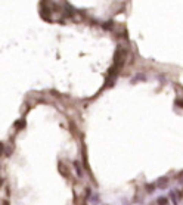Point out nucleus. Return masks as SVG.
Masks as SVG:
<instances>
[{
    "label": "nucleus",
    "mask_w": 183,
    "mask_h": 205,
    "mask_svg": "<svg viewBox=\"0 0 183 205\" xmlns=\"http://www.w3.org/2000/svg\"><path fill=\"white\" fill-rule=\"evenodd\" d=\"M154 189H155L154 185H148V192H154Z\"/></svg>",
    "instance_id": "nucleus-7"
},
{
    "label": "nucleus",
    "mask_w": 183,
    "mask_h": 205,
    "mask_svg": "<svg viewBox=\"0 0 183 205\" xmlns=\"http://www.w3.org/2000/svg\"><path fill=\"white\" fill-rule=\"evenodd\" d=\"M3 205H9V202H8V201H5V204H3Z\"/></svg>",
    "instance_id": "nucleus-10"
},
{
    "label": "nucleus",
    "mask_w": 183,
    "mask_h": 205,
    "mask_svg": "<svg viewBox=\"0 0 183 205\" xmlns=\"http://www.w3.org/2000/svg\"><path fill=\"white\" fill-rule=\"evenodd\" d=\"M157 204L158 205H168V199H167L166 196H159L158 199H157Z\"/></svg>",
    "instance_id": "nucleus-4"
},
{
    "label": "nucleus",
    "mask_w": 183,
    "mask_h": 205,
    "mask_svg": "<svg viewBox=\"0 0 183 205\" xmlns=\"http://www.w3.org/2000/svg\"><path fill=\"white\" fill-rule=\"evenodd\" d=\"M170 196L173 198V204H174V205H177V199H176V195H174V192H171V193H170Z\"/></svg>",
    "instance_id": "nucleus-5"
},
{
    "label": "nucleus",
    "mask_w": 183,
    "mask_h": 205,
    "mask_svg": "<svg viewBox=\"0 0 183 205\" xmlns=\"http://www.w3.org/2000/svg\"><path fill=\"white\" fill-rule=\"evenodd\" d=\"M58 170H59V173H61L64 177H69V170H67V168H65L64 163H59L58 164Z\"/></svg>",
    "instance_id": "nucleus-1"
},
{
    "label": "nucleus",
    "mask_w": 183,
    "mask_h": 205,
    "mask_svg": "<svg viewBox=\"0 0 183 205\" xmlns=\"http://www.w3.org/2000/svg\"><path fill=\"white\" fill-rule=\"evenodd\" d=\"M177 105H179V106H180V108H183V101H177Z\"/></svg>",
    "instance_id": "nucleus-9"
},
{
    "label": "nucleus",
    "mask_w": 183,
    "mask_h": 205,
    "mask_svg": "<svg viewBox=\"0 0 183 205\" xmlns=\"http://www.w3.org/2000/svg\"><path fill=\"white\" fill-rule=\"evenodd\" d=\"M74 167H75V171H77V176H78V177H83V170H81V167H80V163H78V161H75V163H74Z\"/></svg>",
    "instance_id": "nucleus-2"
},
{
    "label": "nucleus",
    "mask_w": 183,
    "mask_h": 205,
    "mask_svg": "<svg viewBox=\"0 0 183 205\" xmlns=\"http://www.w3.org/2000/svg\"><path fill=\"white\" fill-rule=\"evenodd\" d=\"M111 27H112V21H108V24H105V25H103V28H106V30H109Z\"/></svg>",
    "instance_id": "nucleus-6"
},
{
    "label": "nucleus",
    "mask_w": 183,
    "mask_h": 205,
    "mask_svg": "<svg viewBox=\"0 0 183 205\" xmlns=\"http://www.w3.org/2000/svg\"><path fill=\"white\" fill-rule=\"evenodd\" d=\"M167 183H168V179H167V177H162V179H159V180H158V186H159L161 189L166 188Z\"/></svg>",
    "instance_id": "nucleus-3"
},
{
    "label": "nucleus",
    "mask_w": 183,
    "mask_h": 205,
    "mask_svg": "<svg viewBox=\"0 0 183 205\" xmlns=\"http://www.w3.org/2000/svg\"><path fill=\"white\" fill-rule=\"evenodd\" d=\"M3 151H5V146H3V143H0V155L3 154Z\"/></svg>",
    "instance_id": "nucleus-8"
}]
</instances>
